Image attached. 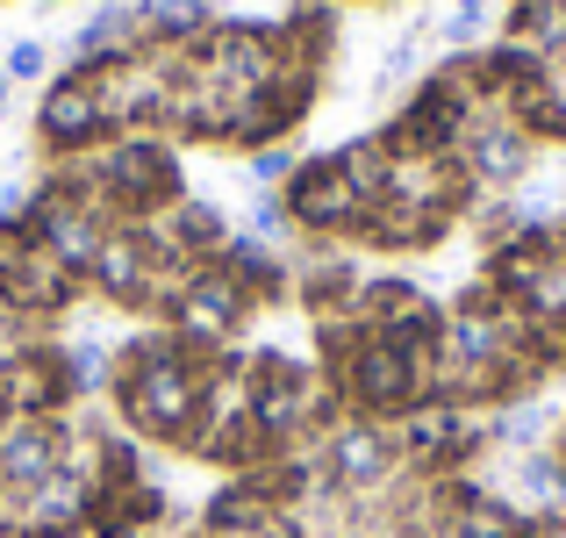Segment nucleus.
<instances>
[{
  "label": "nucleus",
  "mask_w": 566,
  "mask_h": 538,
  "mask_svg": "<svg viewBox=\"0 0 566 538\" xmlns=\"http://www.w3.org/2000/svg\"><path fill=\"white\" fill-rule=\"evenodd\" d=\"M51 65V51H43L36 37H22V43H8V80H36V72Z\"/></svg>",
  "instance_id": "f03ea898"
},
{
  "label": "nucleus",
  "mask_w": 566,
  "mask_h": 538,
  "mask_svg": "<svg viewBox=\"0 0 566 538\" xmlns=\"http://www.w3.org/2000/svg\"><path fill=\"white\" fill-rule=\"evenodd\" d=\"M524 538H566V503H559V510H538L524 525Z\"/></svg>",
  "instance_id": "7ed1b4c3"
},
{
  "label": "nucleus",
  "mask_w": 566,
  "mask_h": 538,
  "mask_svg": "<svg viewBox=\"0 0 566 538\" xmlns=\"http://www.w3.org/2000/svg\"><path fill=\"white\" fill-rule=\"evenodd\" d=\"M331 467H337V482L374 488V482H387V467H395V438H387L380 424H345L331 438Z\"/></svg>",
  "instance_id": "f257e3e1"
}]
</instances>
